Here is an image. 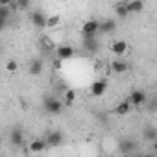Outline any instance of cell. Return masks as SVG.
Segmentation results:
<instances>
[{"label": "cell", "instance_id": "1", "mask_svg": "<svg viewBox=\"0 0 157 157\" xmlns=\"http://www.w3.org/2000/svg\"><path fill=\"white\" fill-rule=\"evenodd\" d=\"M43 107H44V111L50 113V115H59V113L63 111V102L57 100V98H54V96H48V98H44Z\"/></svg>", "mask_w": 157, "mask_h": 157}, {"label": "cell", "instance_id": "2", "mask_svg": "<svg viewBox=\"0 0 157 157\" xmlns=\"http://www.w3.org/2000/svg\"><path fill=\"white\" fill-rule=\"evenodd\" d=\"M98 30H100V21H96V19H89L82 24V35L83 37H96Z\"/></svg>", "mask_w": 157, "mask_h": 157}, {"label": "cell", "instance_id": "3", "mask_svg": "<svg viewBox=\"0 0 157 157\" xmlns=\"http://www.w3.org/2000/svg\"><path fill=\"white\" fill-rule=\"evenodd\" d=\"M74 48L70 46V44H59L57 48H56V57H57V61H68V59H72L74 57Z\"/></svg>", "mask_w": 157, "mask_h": 157}, {"label": "cell", "instance_id": "4", "mask_svg": "<svg viewBox=\"0 0 157 157\" xmlns=\"http://www.w3.org/2000/svg\"><path fill=\"white\" fill-rule=\"evenodd\" d=\"M109 50H111V54H113V56H117V57H124V56L128 54L129 46H128V43H126V41L118 39V41H113V43H111Z\"/></svg>", "mask_w": 157, "mask_h": 157}, {"label": "cell", "instance_id": "5", "mask_svg": "<svg viewBox=\"0 0 157 157\" xmlns=\"http://www.w3.org/2000/svg\"><path fill=\"white\" fill-rule=\"evenodd\" d=\"M63 139H65V137H63V133L56 129V131H50V133L46 135L44 142H46V146H48V148H59V146L63 144Z\"/></svg>", "mask_w": 157, "mask_h": 157}, {"label": "cell", "instance_id": "6", "mask_svg": "<svg viewBox=\"0 0 157 157\" xmlns=\"http://www.w3.org/2000/svg\"><path fill=\"white\" fill-rule=\"evenodd\" d=\"M105 91H107V82H105V80H96V82H93V83H91V89H89L91 96H94V98L104 96Z\"/></svg>", "mask_w": 157, "mask_h": 157}, {"label": "cell", "instance_id": "7", "mask_svg": "<svg viewBox=\"0 0 157 157\" xmlns=\"http://www.w3.org/2000/svg\"><path fill=\"white\" fill-rule=\"evenodd\" d=\"M128 102H129L131 107H140V105L146 104V94H144L142 91H133V93L129 94Z\"/></svg>", "mask_w": 157, "mask_h": 157}, {"label": "cell", "instance_id": "8", "mask_svg": "<svg viewBox=\"0 0 157 157\" xmlns=\"http://www.w3.org/2000/svg\"><path fill=\"white\" fill-rule=\"evenodd\" d=\"M46 142H44V139H33L30 144H28V150L33 153V155H39V153H43V151H46Z\"/></svg>", "mask_w": 157, "mask_h": 157}, {"label": "cell", "instance_id": "9", "mask_svg": "<svg viewBox=\"0 0 157 157\" xmlns=\"http://www.w3.org/2000/svg\"><path fill=\"white\" fill-rule=\"evenodd\" d=\"M126 8H128V15H137L144 10V4L140 0H129V2H126Z\"/></svg>", "mask_w": 157, "mask_h": 157}, {"label": "cell", "instance_id": "10", "mask_svg": "<svg viewBox=\"0 0 157 157\" xmlns=\"http://www.w3.org/2000/svg\"><path fill=\"white\" fill-rule=\"evenodd\" d=\"M43 68H44V65H43V59H32V63H30V76H33V78H37V76H41L43 74Z\"/></svg>", "mask_w": 157, "mask_h": 157}, {"label": "cell", "instance_id": "11", "mask_svg": "<svg viewBox=\"0 0 157 157\" xmlns=\"http://www.w3.org/2000/svg\"><path fill=\"white\" fill-rule=\"evenodd\" d=\"M111 70H113V74H126L128 72V63L124 59H113Z\"/></svg>", "mask_w": 157, "mask_h": 157}, {"label": "cell", "instance_id": "12", "mask_svg": "<svg viewBox=\"0 0 157 157\" xmlns=\"http://www.w3.org/2000/svg\"><path fill=\"white\" fill-rule=\"evenodd\" d=\"M10 142H11L13 146H21V144L24 142V131H22V129H13V131L10 133Z\"/></svg>", "mask_w": 157, "mask_h": 157}, {"label": "cell", "instance_id": "13", "mask_svg": "<svg viewBox=\"0 0 157 157\" xmlns=\"http://www.w3.org/2000/svg\"><path fill=\"white\" fill-rule=\"evenodd\" d=\"M30 17H32V24H33L35 28H39V30H43V28H44V21H46V15H43L41 11H35V13H32Z\"/></svg>", "mask_w": 157, "mask_h": 157}, {"label": "cell", "instance_id": "14", "mask_svg": "<svg viewBox=\"0 0 157 157\" xmlns=\"http://www.w3.org/2000/svg\"><path fill=\"white\" fill-rule=\"evenodd\" d=\"M59 24H61V15H46L44 28H48V30H56Z\"/></svg>", "mask_w": 157, "mask_h": 157}, {"label": "cell", "instance_id": "15", "mask_svg": "<svg viewBox=\"0 0 157 157\" xmlns=\"http://www.w3.org/2000/svg\"><path fill=\"white\" fill-rule=\"evenodd\" d=\"M131 109H133V107L129 105V102H128V100H122V102L115 107V115H118V117H126Z\"/></svg>", "mask_w": 157, "mask_h": 157}, {"label": "cell", "instance_id": "16", "mask_svg": "<svg viewBox=\"0 0 157 157\" xmlns=\"http://www.w3.org/2000/svg\"><path fill=\"white\" fill-rule=\"evenodd\" d=\"M83 48L87 52H96L98 50V43H96V37H83Z\"/></svg>", "mask_w": 157, "mask_h": 157}, {"label": "cell", "instance_id": "17", "mask_svg": "<svg viewBox=\"0 0 157 157\" xmlns=\"http://www.w3.org/2000/svg\"><path fill=\"white\" fill-rule=\"evenodd\" d=\"M115 26H117V22H115L113 19H107V21H102V22H100V30H98V32H102V33H109V32L115 30Z\"/></svg>", "mask_w": 157, "mask_h": 157}, {"label": "cell", "instance_id": "18", "mask_svg": "<svg viewBox=\"0 0 157 157\" xmlns=\"http://www.w3.org/2000/svg\"><path fill=\"white\" fill-rule=\"evenodd\" d=\"M4 68H6L8 74H17V72H19V63H17L15 59H10V61H6Z\"/></svg>", "mask_w": 157, "mask_h": 157}, {"label": "cell", "instance_id": "19", "mask_svg": "<svg viewBox=\"0 0 157 157\" xmlns=\"http://www.w3.org/2000/svg\"><path fill=\"white\" fill-rule=\"evenodd\" d=\"M74 102H76V93H74L72 89L65 91V96H63V105H72Z\"/></svg>", "mask_w": 157, "mask_h": 157}, {"label": "cell", "instance_id": "20", "mask_svg": "<svg viewBox=\"0 0 157 157\" xmlns=\"http://www.w3.org/2000/svg\"><path fill=\"white\" fill-rule=\"evenodd\" d=\"M115 11H117V15H118L120 19L128 17V8H126V2H117V4H115Z\"/></svg>", "mask_w": 157, "mask_h": 157}, {"label": "cell", "instance_id": "21", "mask_svg": "<svg viewBox=\"0 0 157 157\" xmlns=\"http://www.w3.org/2000/svg\"><path fill=\"white\" fill-rule=\"evenodd\" d=\"M146 139H150V140H153V139H155V129H153V128L146 129Z\"/></svg>", "mask_w": 157, "mask_h": 157}, {"label": "cell", "instance_id": "22", "mask_svg": "<svg viewBox=\"0 0 157 157\" xmlns=\"http://www.w3.org/2000/svg\"><path fill=\"white\" fill-rule=\"evenodd\" d=\"M6 24H8V19H0V32L6 28Z\"/></svg>", "mask_w": 157, "mask_h": 157}, {"label": "cell", "instance_id": "23", "mask_svg": "<svg viewBox=\"0 0 157 157\" xmlns=\"http://www.w3.org/2000/svg\"><path fill=\"white\" fill-rule=\"evenodd\" d=\"M144 157H155V155H144Z\"/></svg>", "mask_w": 157, "mask_h": 157}, {"label": "cell", "instance_id": "24", "mask_svg": "<svg viewBox=\"0 0 157 157\" xmlns=\"http://www.w3.org/2000/svg\"><path fill=\"white\" fill-rule=\"evenodd\" d=\"M0 144H2V135H0Z\"/></svg>", "mask_w": 157, "mask_h": 157}, {"label": "cell", "instance_id": "25", "mask_svg": "<svg viewBox=\"0 0 157 157\" xmlns=\"http://www.w3.org/2000/svg\"><path fill=\"white\" fill-rule=\"evenodd\" d=\"M137 157H142V155H137Z\"/></svg>", "mask_w": 157, "mask_h": 157}]
</instances>
